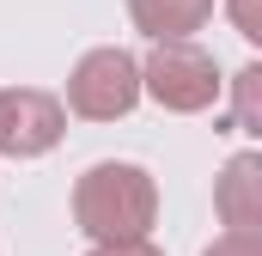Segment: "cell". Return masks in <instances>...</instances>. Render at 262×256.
I'll return each instance as SVG.
<instances>
[{"instance_id":"obj_6","label":"cell","mask_w":262,"mask_h":256,"mask_svg":"<svg viewBox=\"0 0 262 256\" xmlns=\"http://www.w3.org/2000/svg\"><path fill=\"white\" fill-rule=\"evenodd\" d=\"M128 18L152 43H189V31L213 18V0H128Z\"/></svg>"},{"instance_id":"obj_5","label":"cell","mask_w":262,"mask_h":256,"mask_svg":"<svg viewBox=\"0 0 262 256\" xmlns=\"http://www.w3.org/2000/svg\"><path fill=\"white\" fill-rule=\"evenodd\" d=\"M213 207H220V220L232 226V232H262V159L256 153H238L226 171H220V183H213Z\"/></svg>"},{"instance_id":"obj_2","label":"cell","mask_w":262,"mask_h":256,"mask_svg":"<svg viewBox=\"0 0 262 256\" xmlns=\"http://www.w3.org/2000/svg\"><path fill=\"white\" fill-rule=\"evenodd\" d=\"M140 92L171 116H201L220 104L226 79L201 43H152V55L140 61Z\"/></svg>"},{"instance_id":"obj_3","label":"cell","mask_w":262,"mask_h":256,"mask_svg":"<svg viewBox=\"0 0 262 256\" xmlns=\"http://www.w3.org/2000/svg\"><path fill=\"white\" fill-rule=\"evenodd\" d=\"M134 104H140V61H134L128 49H85L79 67L67 73V104L73 116H85V122H116V116H128Z\"/></svg>"},{"instance_id":"obj_4","label":"cell","mask_w":262,"mask_h":256,"mask_svg":"<svg viewBox=\"0 0 262 256\" xmlns=\"http://www.w3.org/2000/svg\"><path fill=\"white\" fill-rule=\"evenodd\" d=\"M67 134V110L55 92L37 86H0V153L6 159H43Z\"/></svg>"},{"instance_id":"obj_7","label":"cell","mask_w":262,"mask_h":256,"mask_svg":"<svg viewBox=\"0 0 262 256\" xmlns=\"http://www.w3.org/2000/svg\"><path fill=\"white\" fill-rule=\"evenodd\" d=\"M232 128L238 134H262V67H238L232 79Z\"/></svg>"},{"instance_id":"obj_9","label":"cell","mask_w":262,"mask_h":256,"mask_svg":"<svg viewBox=\"0 0 262 256\" xmlns=\"http://www.w3.org/2000/svg\"><path fill=\"white\" fill-rule=\"evenodd\" d=\"M232 25H238L244 43H262V12H256V0H232Z\"/></svg>"},{"instance_id":"obj_8","label":"cell","mask_w":262,"mask_h":256,"mask_svg":"<svg viewBox=\"0 0 262 256\" xmlns=\"http://www.w3.org/2000/svg\"><path fill=\"white\" fill-rule=\"evenodd\" d=\"M201 256H262V238H250V232H226L220 244H207Z\"/></svg>"},{"instance_id":"obj_1","label":"cell","mask_w":262,"mask_h":256,"mask_svg":"<svg viewBox=\"0 0 262 256\" xmlns=\"http://www.w3.org/2000/svg\"><path fill=\"white\" fill-rule=\"evenodd\" d=\"M159 220V183L128 165V159H104L92 171H79L73 183V226L92 244H140Z\"/></svg>"},{"instance_id":"obj_10","label":"cell","mask_w":262,"mask_h":256,"mask_svg":"<svg viewBox=\"0 0 262 256\" xmlns=\"http://www.w3.org/2000/svg\"><path fill=\"white\" fill-rule=\"evenodd\" d=\"M85 256H165V250H152V244L140 238V244H92Z\"/></svg>"}]
</instances>
